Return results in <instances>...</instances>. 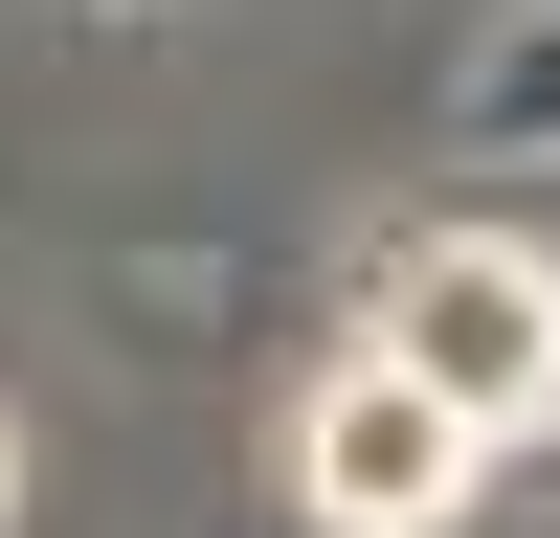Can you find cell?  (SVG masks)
Instances as JSON below:
<instances>
[{
    "instance_id": "cell-1",
    "label": "cell",
    "mask_w": 560,
    "mask_h": 538,
    "mask_svg": "<svg viewBox=\"0 0 560 538\" xmlns=\"http://www.w3.org/2000/svg\"><path fill=\"white\" fill-rule=\"evenodd\" d=\"M359 337L404 359V382L448 404V426H560V247H516V224H427V247L382 269V314Z\"/></svg>"
},
{
    "instance_id": "cell-3",
    "label": "cell",
    "mask_w": 560,
    "mask_h": 538,
    "mask_svg": "<svg viewBox=\"0 0 560 538\" xmlns=\"http://www.w3.org/2000/svg\"><path fill=\"white\" fill-rule=\"evenodd\" d=\"M471 134H560V23H538V45H493V68H471Z\"/></svg>"
},
{
    "instance_id": "cell-2",
    "label": "cell",
    "mask_w": 560,
    "mask_h": 538,
    "mask_svg": "<svg viewBox=\"0 0 560 538\" xmlns=\"http://www.w3.org/2000/svg\"><path fill=\"white\" fill-rule=\"evenodd\" d=\"M471 471H493V426H448L382 337L292 404V493H314V538H448V516H471Z\"/></svg>"
}]
</instances>
